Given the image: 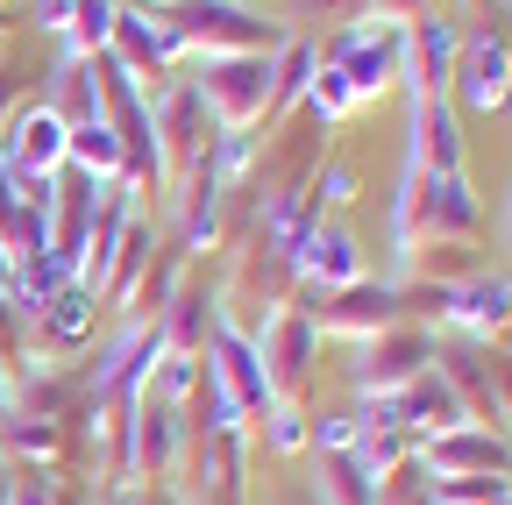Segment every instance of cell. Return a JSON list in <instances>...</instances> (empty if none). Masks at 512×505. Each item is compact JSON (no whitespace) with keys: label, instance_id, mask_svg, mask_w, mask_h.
I'll return each instance as SVG.
<instances>
[{"label":"cell","instance_id":"obj_1","mask_svg":"<svg viewBox=\"0 0 512 505\" xmlns=\"http://www.w3.org/2000/svg\"><path fill=\"white\" fill-rule=\"evenodd\" d=\"M498 86H505V50L477 43V57H470V100H491Z\"/></svg>","mask_w":512,"mask_h":505},{"label":"cell","instance_id":"obj_2","mask_svg":"<svg viewBox=\"0 0 512 505\" xmlns=\"http://www.w3.org/2000/svg\"><path fill=\"white\" fill-rule=\"evenodd\" d=\"M72 15H79V43H100L107 36V0H79Z\"/></svg>","mask_w":512,"mask_h":505}]
</instances>
